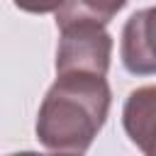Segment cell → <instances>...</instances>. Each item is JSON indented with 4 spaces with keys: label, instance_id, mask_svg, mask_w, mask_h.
<instances>
[{
    "label": "cell",
    "instance_id": "cell-6",
    "mask_svg": "<svg viewBox=\"0 0 156 156\" xmlns=\"http://www.w3.org/2000/svg\"><path fill=\"white\" fill-rule=\"evenodd\" d=\"M12 2L22 12H29V15H49V12H56L66 0H12Z\"/></svg>",
    "mask_w": 156,
    "mask_h": 156
},
{
    "label": "cell",
    "instance_id": "cell-3",
    "mask_svg": "<svg viewBox=\"0 0 156 156\" xmlns=\"http://www.w3.org/2000/svg\"><path fill=\"white\" fill-rule=\"evenodd\" d=\"M119 56L132 76H156V5L136 10L127 20Z\"/></svg>",
    "mask_w": 156,
    "mask_h": 156
},
{
    "label": "cell",
    "instance_id": "cell-2",
    "mask_svg": "<svg viewBox=\"0 0 156 156\" xmlns=\"http://www.w3.org/2000/svg\"><path fill=\"white\" fill-rule=\"evenodd\" d=\"M56 76H107L112 58V37L102 22L90 17H56Z\"/></svg>",
    "mask_w": 156,
    "mask_h": 156
},
{
    "label": "cell",
    "instance_id": "cell-4",
    "mask_svg": "<svg viewBox=\"0 0 156 156\" xmlns=\"http://www.w3.org/2000/svg\"><path fill=\"white\" fill-rule=\"evenodd\" d=\"M122 127L141 154L156 156V85H141L127 95Z\"/></svg>",
    "mask_w": 156,
    "mask_h": 156
},
{
    "label": "cell",
    "instance_id": "cell-5",
    "mask_svg": "<svg viewBox=\"0 0 156 156\" xmlns=\"http://www.w3.org/2000/svg\"><path fill=\"white\" fill-rule=\"evenodd\" d=\"M127 2L129 0H66L56 10V17H90L107 24Z\"/></svg>",
    "mask_w": 156,
    "mask_h": 156
},
{
    "label": "cell",
    "instance_id": "cell-1",
    "mask_svg": "<svg viewBox=\"0 0 156 156\" xmlns=\"http://www.w3.org/2000/svg\"><path fill=\"white\" fill-rule=\"evenodd\" d=\"M110 105L112 90L105 76H56L37 112V141L49 151L85 154L105 127Z\"/></svg>",
    "mask_w": 156,
    "mask_h": 156
}]
</instances>
